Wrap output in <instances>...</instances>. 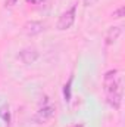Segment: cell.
I'll use <instances>...</instances> for the list:
<instances>
[{"instance_id": "obj_1", "label": "cell", "mask_w": 125, "mask_h": 127, "mask_svg": "<svg viewBox=\"0 0 125 127\" xmlns=\"http://www.w3.org/2000/svg\"><path fill=\"white\" fill-rule=\"evenodd\" d=\"M103 90L106 93V102L113 109H121L124 97V80L119 69H109L103 75Z\"/></svg>"}, {"instance_id": "obj_2", "label": "cell", "mask_w": 125, "mask_h": 127, "mask_svg": "<svg viewBox=\"0 0 125 127\" xmlns=\"http://www.w3.org/2000/svg\"><path fill=\"white\" fill-rule=\"evenodd\" d=\"M75 19H77V3L69 6L66 10H63L59 15L58 22H56V30L58 31H66V30L72 28V25L75 24Z\"/></svg>"}, {"instance_id": "obj_3", "label": "cell", "mask_w": 125, "mask_h": 127, "mask_svg": "<svg viewBox=\"0 0 125 127\" xmlns=\"http://www.w3.org/2000/svg\"><path fill=\"white\" fill-rule=\"evenodd\" d=\"M55 114H56V106L52 105L50 102H46L35 111V114L32 115V121L37 124H46L55 117Z\"/></svg>"}, {"instance_id": "obj_4", "label": "cell", "mask_w": 125, "mask_h": 127, "mask_svg": "<svg viewBox=\"0 0 125 127\" xmlns=\"http://www.w3.org/2000/svg\"><path fill=\"white\" fill-rule=\"evenodd\" d=\"M44 30H46V24L41 22V21H35V19L27 21V22L24 24V27H22L24 34L28 35V37H35V35L41 34Z\"/></svg>"}, {"instance_id": "obj_5", "label": "cell", "mask_w": 125, "mask_h": 127, "mask_svg": "<svg viewBox=\"0 0 125 127\" xmlns=\"http://www.w3.org/2000/svg\"><path fill=\"white\" fill-rule=\"evenodd\" d=\"M18 58H19V61H21L22 64H25V65H31V64L37 62V59L40 58V53H38V50H37L35 47L28 46V47H24V49L19 50Z\"/></svg>"}, {"instance_id": "obj_6", "label": "cell", "mask_w": 125, "mask_h": 127, "mask_svg": "<svg viewBox=\"0 0 125 127\" xmlns=\"http://www.w3.org/2000/svg\"><path fill=\"white\" fill-rule=\"evenodd\" d=\"M122 32H124V27L122 25H112V27H109L106 30V32H104V46L115 44L119 40V37L122 35Z\"/></svg>"}, {"instance_id": "obj_7", "label": "cell", "mask_w": 125, "mask_h": 127, "mask_svg": "<svg viewBox=\"0 0 125 127\" xmlns=\"http://www.w3.org/2000/svg\"><path fill=\"white\" fill-rule=\"evenodd\" d=\"M72 81H74V77L71 75L69 80H68V81L65 83V86H63V97H65L66 102H69V100H71V96H72Z\"/></svg>"}, {"instance_id": "obj_8", "label": "cell", "mask_w": 125, "mask_h": 127, "mask_svg": "<svg viewBox=\"0 0 125 127\" xmlns=\"http://www.w3.org/2000/svg\"><path fill=\"white\" fill-rule=\"evenodd\" d=\"M125 16V6L124 4H121L119 7H116L112 13H110V18H113V19H121V18H124Z\"/></svg>"}, {"instance_id": "obj_9", "label": "cell", "mask_w": 125, "mask_h": 127, "mask_svg": "<svg viewBox=\"0 0 125 127\" xmlns=\"http://www.w3.org/2000/svg\"><path fill=\"white\" fill-rule=\"evenodd\" d=\"M97 1H99V0H83V4H84V7H91V6H94Z\"/></svg>"}, {"instance_id": "obj_10", "label": "cell", "mask_w": 125, "mask_h": 127, "mask_svg": "<svg viewBox=\"0 0 125 127\" xmlns=\"http://www.w3.org/2000/svg\"><path fill=\"white\" fill-rule=\"evenodd\" d=\"M19 0H4V7H13Z\"/></svg>"}, {"instance_id": "obj_11", "label": "cell", "mask_w": 125, "mask_h": 127, "mask_svg": "<svg viewBox=\"0 0 125 127\" xmlns=\"http://www.w3.org/2000/svg\"><path fill=\"white\" fill-rule=\"evenodd\" d=\"M43 0H27V3H31V4H40Z\"/></svg>"}, {"instance_id": "obj_12", "label": "cell", "mask_w": 125, "mask_h": 127, "mask_svg": "<svg viewBox=\"0 0 125 127\" xmlns=\"http://www.w3.org/2000/svg\"><path fill=\"white\" fill-rule=\"evenodd\" d=\"M69 127H85L83 123H77V124H72V126H69Z\"/></svg>"}]
</instances>
